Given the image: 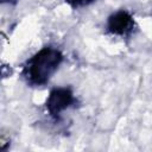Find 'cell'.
Wrapping results in <instances>:
<instances>
[{
    "label": "cell",
    "mask_w": 152,
    "mask_h": 152,
    "mask_svg": "<svg viewBox=\"0 0 152 152\" xmlns=\"http://www.w3.org/2000/svg\"><path fill=\"white\" fill-rule=\"evenodd\" d=\"M77 99L70 87H56L50 90L46 97L45 109L50 118L57 121L65 110L75 107Z\"/></svg>",
    "instance_id": "cell-2"
},
{
    "label": "cell",
    "mask_w": 152,
    "mask_h": 152,
    "mask_svg": "<svg viewBox=\"0 0 152 152\" xmlns=\"http://www.w3.org/2000/svg\"><path fill=\"white\" fill-rule=\"evenodd\" d=\"M1 4H8V5H15L18 0H0Z\"/></svg>",
    "instance_id": "cell-5"
},
{
    "label": "cell",
    "mask_w": 152,
    "mask_h": 152,
    "mask_svg": "<svg viewBox=\"0 0 152 152\" xmlns=\"http://www.w3.org/2000/svg\"><path fill=\"white\" fill-rule=\"evenodd\" d=\"M66 5H69L71 8L74 10H77V8H82V7H86L93 2H95L96 0H64Z\"/></svg>",
    "instance_id": "cell-4"
},
{
    "label": "cell",
    "mask_w": 152,
    "mask_h": 152,
    "mask_svg": "<svg viewBox=\"0 0 152 152\" xmlns=\"http://www.w3.org/2000/svg\"><path fill=\"white\" fill-rule=\"evenodd\" d=\"M106 28L107 32L112 36L128 37L135 31L137 24L133 15L128 11L119 10L108 17Z\"/></svg>",
    "instance_id": "cell-3"
},
{
    "label": "cell",
    "mask_w": 152,
    "mask_h": 152,
    "mask_svg": "<svg viewBox=\"0 0 152 152\" xmlns=\"http://www.w3.org/2000/svg\"><path fill=\"white\" fill-rule=\"evenodd\" d=\"M64 56L53 46H44L31 56L21 68L24 81L31 87L45 86L61 66Z\"/></svg>",
    "instance_id": "cell-1"
}]
</instances>
